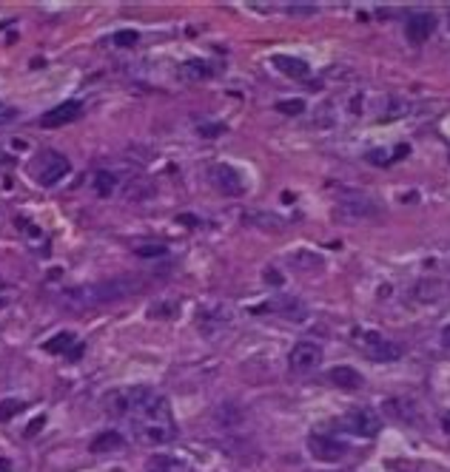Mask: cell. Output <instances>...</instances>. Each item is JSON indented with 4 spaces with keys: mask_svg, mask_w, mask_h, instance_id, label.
I'll list each match as a JSON object with an SVG mask.
<instances>
[{
    "mask_svg": "<svg viewBox=\"0 0 450 472\" xmlns=\"http://www.w3.org/2000/svg\"><path fill=\"white\" fill-rule=\"evenodd\" d=\"M308 452L317 458V461H325V463H334V461H342L348 446L339 444L336 438H328V435H311L308 438Z\"/></svg>",
    "mask_w": 450,
    "mask_h": 472,
    "instance_id": "obj_8",
    "label": "cell"
},
{
    "mask_svg": "<svg viewBox=\"0 0 450 472\" xmlns=\"http://www.w3.org/2000/svg\"><path fill=\"white\" fill-rule=\"evenodd\" d=\"M140 40V35L134 32V29H120L117 35H114V43L117 46H123V49H128V46H134Z\"/></svg>",
    "mask_w": 450,
    "mask_h": 472,
    "instance_id": "obj_21",
    "label": "cell"
},
{
    "mask_svg": "<svg viewBox=\"0 0 450 472\" xmlns=\"http://www.w3.org/2000/svg\"><path fill=\"white\" fill-rule=\"evenodd\" d=\"M160 254H165V248H160V245H146V248H137V257H160Z\"/></svg>",
    "mask_w": 450,
    "mask_h": 472,
    "instance_id": "obj_24",
    "label": "cell"
},
{
    "mask_svg": "<svg viewBox=\"0 0 450 472\" xmlns=\"http://www.w3.org/2000/svg\"><path fill=\"white\" fill-rule=\"evenodd\" d=\"M436 32V18L430 15V12H416V15H410L407 18V23H405V38L410 40V43H424L430 35Z\"/></svg>",
    "mask_w": 450,
    "mask_h": 472,
    "instance_id": "obj_9",
    "label": "cell"
},
{
    "mask_svg": "<svg viewBox=\"0 0 450 472\" xmlns=\"http://www.w3.org/2000/svg\"><path fill=\"white\" fill-rule=\"evenodd\" d=\"M441 344H444V347H450V327H444V330H441Z\"/></svg>",
    "mask_w": 450,
    "mask_h": 472,
    "instance_id": "obj_28",
    "label": "cell"
},
{
    "mask_svg": "<svg viewBox=\"0 0 450 472\" xmlns=\"http://www.w3.org/2000/svg\"><path fill=\"white\" fill-rule=\"evenodd\" d=\"M109 412L134 421L140 427V435L151 444H165L174 438L168 401L151 387H131V390L114 393L109 398Z\"/></svg>",
    "mask_w": 450,
    "mask_h": 472,
    "instance_id": "obj_1",
    "label": "cell"
},
{
    "mask_svg": "<svg viewBox=\"0 0 450 472\" xmlns=\"http://www.w3.org/2000/svg\"><path fill=\"white\" fill-rule=\"evenodd\" d=\"M43 424H46V418H43V415H38V418H35V421H32V424L26 427V435H35V432H38V429H40Z\"/></svg>",
    "mask_w": 450,
    "mask_h": 472,
    "instance_id": "obj_27",
    "label": "cell"
},
{
    "mask_svg": "<svg viewBox=\"0 0 450 472\" xmlns=\"http://www.w3.org/2000/svg\"><path fill=\"white\" fill-rule=\"evenodd\" d=\"M72 344H75V333L63 330V333H57L52 342H46V350H49V353H66Z\"/></svg>",
    "mask_w": 450,
    "mask_h": 472,
    "instance_id": "obj_17",
    "label": "cell"
},
{
    "mask_svg": "<svg viewBox=\"0 0 450 472\" xmlns=\"http://www.w3.org/2000/svg\"><path fill=\"white\" fill-rule=\"evenodd\" d=\"M21 410H23V404H21L18 398H6V401H0V421L15 418Z\"/></svg>",
    "mask_w": 450,
    "mask_h": 472,
    "instance_id": "obj_20",
    "label": "cell"
},
{
    "mask_svg": "<svg viewBox=\"0 0 450 472\" xmlns=\"http://www.w3.org/2000/svg\"><path fill=\"white\" fill-rule=\"evenodd\" d=\"M277 111H282V114H302L305 103L302 100H282V103H277Z\"/></svg>",
    "mask_w": 450,
    "mask_h": 472,
    "instance_id": "obj_22",
    "label": "cell"
},
{
    "mask_svg": "<svg viewBox=\"0 0 450 472\" xmlns=\"http://www.w3.org/2000/svg\"><path fill=\"white\" fill-rule=\"evenodd\" d=\"M328 381L331 384H336V387H342V390H359L362 384H365V378L353 370V367H334L331 373H328Z\"/></svg>",
    "mask_w": 450,
    "mask_h": 472,
    "instance_id": "obj_12",
    "label": "cell"
},
{
    "mask_svg": "<svg viewBox=\"0 0 450 472\" xmlns=\"http://www.w3.org/2000/svg\"><path fill=\"white\" fill-rule=\"evenodd\" d=\"M211 74H214V69H211V63H205V60H188V63L180 66V77H182V80H191V83H197V80H202V77H211Z\"/></svg>",
    "mask_w": 450,
    "mask_h": 472,
    "instance_id": "obj_15",
    "label": "cell"
},
{
    "mask_svg": "<svg viewBox=\"0 0 450 472\" xmlns=\"http://www.w3.org/2000/svg\"><path fill=\"white\" fill-rule=\"evenodd\" d=\"M32 171H35V179L49 188V185H57V182L72 171V162H69V157H63V154H57V151H43V154L35 159Z\"/></svg>",
    "mask_w": 450,
    "mask_h": 472,
    "instance_id": "obj_4",
    "label": "cell"
},
{
    "mask_svg": "<svg viewBox=\"0 0 450 472\" xmlns=\"http://www.w3.org/2000/svg\"><path fill=\"white\" fill-rule=\"evenodd\" d=\"M222 131V125H199V134L202 137H216Z\"/></svg>",
    "mask_w": 450,
    "mask_h": 472,
    "instance_id": "obj_26",
    "label": "cell"
},
{
    "mask_svg": "<svg viewBox=\"0 0 450 472\" xmlns=\"http://www.w3.org/2000/svg\"><path fill=\"white\" fill-rule=\"evenodd\" d=\"M268 310H274V313H280L282 319H294V322H302L305 316H308V310H305V305L300 302V299H288V296H280V299H274V302H268Z\"/></svg>",
    "mask_w": 450,
    "mask_h": 472,
    "instance_id": "obj_11",
    "label": "cell"
},
{
    "mask_svg": "<svg viewBox=\"0 0 450 472\" xmlns=\"http://www.w3.org/2000/svg\"><path fill=\"white\" fill-rule=\"evenodd\" d=\"M319 364H322V347L317 342H297L288 353V367L300 376L314 373Z\"/></svg>",
    "mask_w": 450,
    "mask_h": 472,
    "instance_id": "obj_6",
    "label": "cell"
},
{
    "mask_svg": "<svg viewBox=\"0 0 450 472\" xmlns=\"http://www.w3.org/2000/svg\"><path fill=\"white\" fill-rule=\"evenodd\" d=\"M134 288H137L134 279L97 282V285H86V288L69 291V302H75V305H106V302H117V299L134 293Z\"/></svg>",
    "mask_w": 450,
    "mask_h": 472,
    "instance_id": "obj_2",
    "label": "cell"
},
{
    "mask_svg": "<svg viewBox=\"0 0 450 472\" xmlns=\"http://www.w3.org/2000/svg\"><path fill=\"white\" fill-rule=\"evenodd\" d=\"M271 63H274L282 74H288V77H305V74H308V63H305V60H300V57L274 55V57H271Z\"/></svg>",
    "mask_w": 450,
    "mask_h": 472,
    "instance_id": "obj_13",
    "label": "cell"
},
{
    "mask_svg": "<svg viewBox=\"0 0 450 472\" xmlns=\"http://www.w3.org/2000/svg\"><path fill=\"white\" fill-rule=\"evenodd\" d=\"M339 208H342L345 213H351V216H373V213L379 210L371 199H345Z\"/></svg>",
    "mask_w": 450,
    "mask_h": 472,
    "instance_id": "obj_16",
    "label": "cell"
},
{
    "mask_svg": "<svg viewBox=\"0 0 450 472\" xmlns=\"http://www.w3.org/2000/svg\"><path fill=\"white\" fill-rule=\"evenodd\" d=\"M146 472H174V463L165 455H151L146 463Z\"/></svg>",
    "mask_w": 450,
    "mask_h": 472,
    "instance_id": "obj_19",
    "label": "cell"
},
{
    "mask_svg": "<svg viewBox=\"0 0 450 472\" xmlns=\"http://www.w3.org/2000/svg\"><path fill=\"white\" fill-rule=\"evenodd\" d=\"M114 185H117V176H114V174H109V171H100V174L94 176V188H97V193H100V196H111Z\"/></svg>",
    "mask_w": 450,
    "mask_h": 472,
    "instance_id": "obj_18",
    "label": "cell"
},
{
    "mask_svg": "<svg viewBox=\"0 0 450 472\" xmlns=\"http://www.w3.org/2000/svg\"><path fill=\"white\" fill-rule=\"evenodd\" d=\"M356 344H359V350H362L371 361H379V364H388V361H399V359H402V347H399L396 342L385 339V336L376 333V330H362V333L356 336Z\"/></svg>",
    "mask_w": 450,
    "mask_h": 472,
    "instance_id": "obj_3",
    "label": "cell"
},
{
    "mask_svg": "<svg viewBox=\"0 0 450 472\" xmlns=\"http://www.w3.org/2000/svg\"><path fill=\"white\" fill-rule=\"evenodd\" d=\"M447 29H450V15H447Z\"/></svg>",
    "mask_w": 450,
    "mask_h": 472,
    "instance_id": "obj_31",
    "label": "cell"
},
{
    "mask_svg": "<svg viewBox=\"0 0 450 472\" xmlns=\"http://www.w3.org/2000/svg\"><path fill=\"white\" fill-rule=\"evenodd\" d=\"M80 111H83V106H80L77 100H66V103L55 106L52 111H46V114L40 117V125H43V128H63L66 123H75V120L80 117Z\"/></svg>",
    "mask_w": 450,
    "mask_h": 472,
    "instance_id": "obj_10",
    "label": "cell"
},
{
    "mask_svg": "<svg viewBox=\"0 0 450 472\" xmlns=\"http://www.w3.org/2000/svg\"><path fill=\"white\" fill-rule=\"evenodd\" d=\"M339 424H342L345 432H351V435H356V438H376L379 429H382V418H379V412L371 410V407L351 410Z\"/></svg>",
    "mask_w": 450,
    "mask_h": 472,
    "instance_id": "obj_5",
    "label": "cell"
},
{
    "mask_svg": "<svg viewBox=\"0 0 450 472\" xmlns=\"http://www.w3.org/2000/svg\"><path fill=\"white\" fill-rule=\"evenodd\" d=\"M120 446H123V435L117 429H106V432H100L92 441V452L94 455H103V452H111V449H120Z\"/></svg>",
    "mask_w": 450,
    "mask_h": 472,
    "instance_id": "obj_14",
    "label": "cell"
},
{
    "mask_svg": "<svg viewBox=\"0 0 450 472\" xmlns=\"http://www.w3.org/2000/svg\"><path fill=\"white\" fill-rule=\"evenodd\" d=\"M441 424H444V432H450V415H447V418H444Z\"/></svg>",
    "mask_w": 450,
    "mask_h": 472,
    "instance_id": "obj_30",
    "label": "cell"
},
{
    "mask_svg": "<svg viewBox=\"0 0 450 472\" xmlns=\"http://www.w3.org/2000/svg\"><path fill=\"white\" fill-rule=\"evenodd\" d=\"M211 182H214V188H216L219 193H225V196H240V193L246 191V182H243L240 171L231 168V165H214V168H211Z\"/></svg>",
    "mask_w": 450,
    "mask_h": 472,
    "instance_id": "obj_7",
    "label": "cell"
},
{
    "mask_svg": "<svg viewBox=\"0 0 450 472\" xmlns=\"http://www.w3.org/2000/svg\"><path fill=\"white\" fill-rule=\"evenodd\" d=\"M12 466H9V461H4V458H0V472H9Z\"/></svg>",
    "mask_w": 450,
    "mask_h": 472,
    "instance_id": "obj_29",
    "label": "cell"
},
{
    "mask_svg": "<svg viewBox=\"0 0 450 472\" xmlns=\"http://www.w3.org/2000/svg\"><path fill=\"white\" fill-rule=\"evenodd\" d=\"M291 15H317V6H288Z\"/></svg>",
    "mask_w": 450,
    "mask_h": 472,
    "instance_id": "obj_25",
    "label": "cell"
},
{
    "mask_svg": "<svg viewBox=\"0 0 450 472\" xmlns=\"http://www.w3.org/2000/svg\"><path fill=\"white\" fill-rule=\"evenodd\" d=\"M15 120H18V108L9 103H0V125H9Z\"/></svg>",
    "mask_w": 450,
    "mask_h": 472,
    "instance_id": "obj_23",
    "label": "cell"
}]
</instances>
